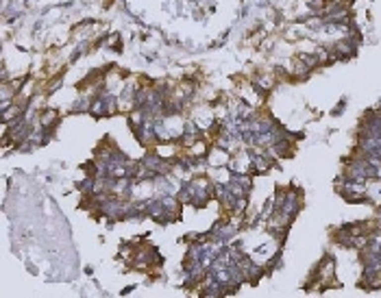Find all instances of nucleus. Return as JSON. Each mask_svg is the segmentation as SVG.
<instances>
[{
    "instance_id": "f257e3e1",
    "label": "nucleus",
    "mask_w": 381,
    "mask_h": 298,
    "mask_svg": "<svg viewBox=\"0 0 381 298\" xmlns=\"http://www.w3.org/2000/svg\"><path fill=\"white\" fill-rule=\"evenodd\" d=\"M355 50H357V44L346 37V40H342V42L335 44L333 50H331V52H335V57L346 59V57H353V54H355Z\"/></svg>"
},
{
    "instance_id": "f03ea898",
    "label": "nucleus",
    "mask_w": 381,
    "mask_h": 298,
    "mask_svg": "<svg viewBox=\"0 0 381 298\" xmlns=\"http://www.w3.org/2000/svg\"><path fill=\"white\" fill-rule=\"evenodd\" d=\"M209 163H212V165H222V163H227V152H224V150H214V152H212V157H209Z\"/></svg>"
}]
</instances>
